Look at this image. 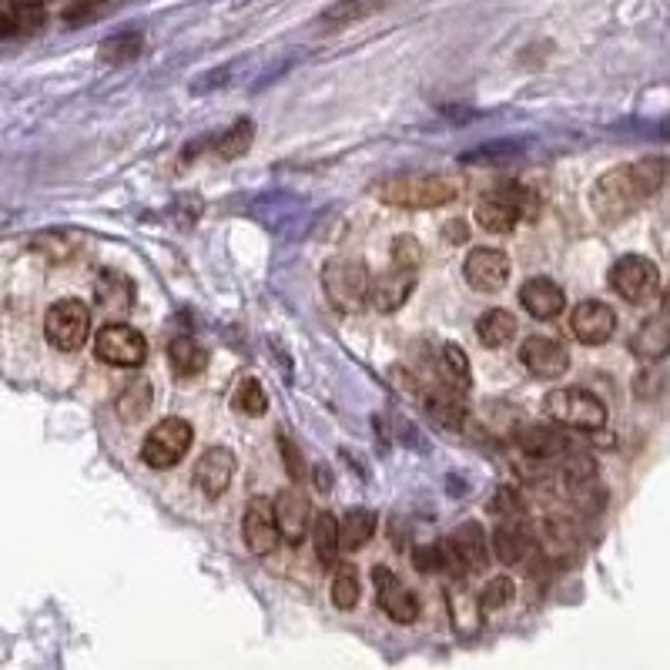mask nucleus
I'll use <instances>...</instances> for the list:
<instances>
[{"label":"nucleus","instance_id":"0eeeda50","mask_svg":"<svg viewBox=\"0 0 670 670\" xmlns=\"http://www.w3.org/2000/svg\"><path fill=\"white\" fill-rule=\"evenodd\" d=\"M47 342L57 352H78L91 335V309L78 299H61L47 309L44 319Z\"/></svg>","mask_w":670,"mask_h":670},{"label":"nucleus","instance_id":"6ab92c4d","mask_svg":"<svg viewBox=\"0 0 670 670\" xmlns=\"http://www.w3.org/2000/svg\"><path fill=\"white\" fill-rule=\"evenodd\" d=\"M520 305L533 315V319L550 322V319H557V315L563 312V305H567V295H563V289L553 279H543V275H540V279L523 282Z\"/></svg>","mask_w":670,"mask_h":670},{"label":"nucleus","instance_id":"e433bc0d","mask_svg":"<svg viewBox=\"0 0 670 670\" xmlns=\"http://www.w3.org/2000/svg\"><path fill=\"white\" fill-rule=\"evenodd\" d=\"M392 265H402V268L423 265V248H419L416 238H409V235L396 238V245H392Z\"/></svg>","mask_w":670,"mask_h":670},{"label":"nucleus","instance_id":"aec40b11","mask_svg":"<svg viewBox=\"0 0 670 670\" xmlns=\"http://www.w3.org/2000/svg\"><path fill=\"white\" fill-rule=\"evenodd\" d=\"M416 279H419V268H402V265H396L389 275H382V279H372L369 305H376L379 312L399 309V305L409 299V292L416 289Z\"/></svg>","mask_w":670,"mask_h":670},{"label":"nucleus","instance_id":"7ed1b4c3","mask_svg":"<svg viewBox=\"0 0 670 670\" xmlns=\"http://www.w3.org/2000/svg\"><path fill=\"white\" fill-rule=\"evenodd\" d=\"M376 198L386 205L409 208V212H426V208H443L456 198V185L439 175H396L376 185Z\"/></svg>","mask_w":670,"mask_h":670},{"label":"nucleus","instance_id":"412c9836","mask_svg":"<svg viewBox=\"0 0 670 670\" xmlns=\"http://www.w3.org/2000/svg\"><path fill=\"white\" fill-rule=\"evenodd\" d=\"M516 446L530 459H563L570 453L567 436L553 426H526L523 433L516 436Z\"/></svg>","mask_w":670,"mask_h":670},{"label":"nucleus","instance_id":"c9c22d12","mask_svg":"<svg viewBox=\"0 0 670 670\" xmlns=\"http://www.w3.org/2000/svg\"><path fill=\"white\" fill-rule=\"evenodd\" d=\"M513 600V580L510 577H496L486 583V590L480 593V607L490 614V610H500Z\"/></svg>","mask_w":670,"mask_h":670},{"label":"nucleus","instance_id":"7c9ffc66","mask_svg":"<svg viewBox=\"0 0 670 670\" xmlns=\"http://www.w3.org/2000/svg\"><path fill=\"white\" fill-rule=\"evenodd\" d=\"M232 402H235L238 413H245V416H262L268 409V396H265L262 382H258L255 376H242L235 382Z\"/></svg>","mask_w":670,"mask_h":670},{"label":"nucleus","instance_id":"20e7f679","mask_svg":"<svg viewBox=\"0 0 670 670\" xmlns=\"http://www.w3.org/2000/svg\"><path fill=\"white\" fill-rule=\"evenodd\" d=\"M322 289L342 312H362L372 295V272L359 258H332L322 268Z\"/></svg>","mask_w":670,"mask_h":670},{"label":"nucleus","instance_id":"ddd939ff","mask_svg":"<svg viewBox=\"0 0 670 670\" xmlns=\"http://www.w3.org/2000/svg\"><path fill=\"white\" fill-rule=\"evenodd\" d=\"M372 583H376V600H379V607L386 610V617H392L396 624H413L419 617L416 593L409 590L392 570L376 567L372 570Z\"/></svg>","mask_w":670,"mask_h":670},{"label":"nucleus","instance_id":"a878e982","mask_svg":"<svg viewBox=\"0 0 670 670\" xmlns=\"http://www.w3.org/2000/svg\"><path fill=\"white\" fill-rule=\"evenodd\" d=\"M168 362L181 379H191L208 366V352L191 335H178V339L168 342Z\"/></svg>","mask_w":670,"mask_h":670},{"label":"nucleus","instance_id":"423d86ee","mask_svg":"<svg viewBox=\"0 0 670 670\" xmlns=\"http://www.w3.org/2000/svg\"><path fill=\"white\" fill-rule=\"evenodd\" d=\"M191 443H195V429H191L188 419L168 416L158 426H151V433L141 443V459L151 469H171L188 456Z\"/></svg>","mask_w":670,"mask_h":670},{"label":"nucleus","instance_id":"f03ea898","mask_svg":"<svg viewBox=\"0 0 670 670\" xmlns=\"http://www.w3.org/2000/svg\"><path fill=\"white\" fill-rule=\"evenodd\" d=\"M536 212H540V201H536L533 188L520 185V181L493 185L490 191H483L480 201H476V222L493 235L513 232L520 222L536 218Z\"/></svg>","mask_w":670,"mask_h":670},{"label":"nucleus","instance_id":"c756f323","mask_svg":"<svg viewBox=\"0 0 670 670\" xmlns=\"http://www.w3.org/2000/svg\"><path fill=\"white\" fill-rule=\"evenodd\" d=\"M312 543L319 550V560L325 567H332L339 560V520L332 513H322L312 526Z\"/></svg>","mask_w":670,"mask_h":670},{"label":"nucleus","instance_id":"393cba45","mask_svg":"<svg viewBox=\"0 0 670 670\" xmlns=\"http://www.w3.org/2000/svg\"><path fill=\"white\" fill-rule=\"evenodd\" d=\"M630 349L637 352L640 359L657 362L670 352V325L664 319H647L630 339Z\"/></svg>","mask_w":670,"mask_h":670},{"label":"nucleus","instance_id":"6e6552de","mask_svg":"<svg viewBox=\"0 0 670 670\" xmlns=\"http://www.w3.org/2000/svg\"><path fill=\"white\" fill-rule=\"evenodd\" d=\"M610 285H614V292L624 302L644 305L660 292V272L644 255H624L610 268Z\"/></svg>","mask_w":670,"mask_h":670},{"label":"nucleus","instance_id":"9b49d317","mask_svg":"<svg viewBox=\"0 0 670 670\" xmlns=\"http://www.w3.org/2000/svg\"><path fill=\"white\" fill-rule=\"evenodd\" d=\"M242 536L245 547L255 553V557H268L279 547L282 533H279V520H275V503L265 500V496H255L245 506V520H242Z\"/></svg>","mask_w":670,"mask_h":670},{"label":"nucleus","instance_id":"bb28decb","mask_svg":"<svg viewBox=\"0 0 670 670\" xmlns=\"http://www.w3.org/2000/svg\"><path fill=\"white\" fill-rule=\"evenodd\" d=\"M476 335H480L483 346L490 349H503L506 342H513L516 335V319L506 309H490L480 315V322H476Z\"/></svg>","mask_w":670,"mask_h":670},{"label":"nucleus","instance_id":"5701e85b","mask_svg":"<svg viewBox=\"0 0 670 670\" xmlns=\"http://www.w3.org/2000/svg\"><path fill=\"white\" fill-rule=\"evenodd\" d=\"M372 533H376V513L359 510V506H356V510H349L339 520V550L342 553L362 550L372 540Z\"/></svg>","mask_w":670,"mask_h":670},{"label":"nucleus","instance_id":"72a5a7b5","mask_svg":"<svg viewBox=\"0 0 670 670\" xmlns=\"http://www.w3.org/2000/svg\"><path fill=\"white\" fill-rule=\"evenodd\" d=\"M141 51H145V37L141 34H118V37H111V41H104L101 44V61H108V64H124V61H134Z\"/></svg>","mask_w":670,"mask_h":670},{"label":"nucleus","instance_id":"39448f33","mask_svg":"<svg viewBox=\"0 0 670 670\" xmlns=\"http://www.w3.org/2000/svg\"><path fill=\"white\" fill-rule=\"evenodd\" d=\"M543 413H547L553 423L583 429V433H593V429L607 426V406H603L593 392L577 389V386L547 392V396H543Z\"/></svg>","mask_w":670,"mask_h":670},{"label":"nucleus","instance_id":"f704fd0d","mask_svg":"<svg viewBox=\"0 0 670 670\" xmlns=\"http://www.w3.org/2000/svg\"><path fill=\"white\" fill-rule=\"evenodd\" d=\"M369 11H372L369 0H339V4H332L329 11L319 17V21L325 27H346L352 21H362V17H366Z\"/></svg>","mask_w":670,"mask_h":670},{"label":"nucleus","instance_id":"2eb2a0df","mask_svg":"<svg viewBox=\"0 0 670 670\" xmlns=\"http://www.w3.org/2000/svg\"><path fill=\"white\" fill-rule=\"evenodd\" d=\"M617 329V312L610 309L607 302H580L577 309L570 315V332L577 335L580 342H587V346H600V342H607L610 335Z\"/></svg>","mask_w":670,"mask_h":670},{"label":"nucleus","instance_id":"2f4dec72","mask_svg":"<svg viewBox=\"0 0 670 670\" xmlns=\"http://www.w3.org/2000/svg\"><path fill=\"white\" fill-rule=\"evenodd\" d=\"M362 597V583H359V573L352 567H339L332 577V603L339 610H352Z\"/></svg>","mask_w":670,"mask_h":670},{"label":"nucleus","instance_id":"473e14b6","mask_svg":"<svg viewBox=\"0 0 670 670\" xmlns=\"http://www.w3.org/2000/svg\"><path fill=\"white\" fill-rule=\"evenodd\" d=\"M252 138H255V128H252V121H238L235 128H228L222 138H218V145H215V151H218V158H225V161H232V158H242L248 148H252Z\"/></svg>","mask_w":670,"mask_h":670},{"label":"nucleus","instance_id":"4be33fe9","mask_svg":"<svg viewBox=\"0 0 670 670\" xmlns=\"http://www.w3.org/2000/svg\"><path fill=\"white\" fill-rule=\"evenodd\" d=\"M433 376H436V382H443V386L453 389V392H466L469 386H473L466 352L459 349V346H453V342H446V346L436 349V356H433Z\"/></svg>","mask_w":670,"mask_h":670},{"label":"nucleus","instance_id":"ea45409f","mask_svg":"<svg viewBox=\"0 0 670 670\" xmlns=\"http://www.w3.org/2000/svg\"><path fill=\"white\" fill-rule=\"evenodd\" d=\"M101 4H104V0H71V7L64 11V17H67V21H81V17H88V14L98 11Z\"/></svg>","mask_w":670,"mask_h":670},{"label":"nucleus","instance_id":"1a4fd4ad","mask_svg":"<svg viewBox=\"0 0 670 670\" xmlns=\"http://www.w3.org/2000/svg\"><path fill=\"white\" fill-rule=\"evenodd\" d=\"M94 352H98V359L108 362V366L134 369L148 359V342H145V335L138 329H131V325L111 322V325H104L98 332V339H94Z\"/></svg>","mask_w":670,"mask_h":670},{"label":"nucleus","instance_id":"f257e3e1","mask_svg":"<svg viewBox=\"0 0 670 670\" xmlns=\"http://www.w3.org/2000/svg\"><path fill=\"white\" fill-rule=\"evenodd\" d=\"M664 178H667L664 158H640L630 161V165L603 171L590 188L593 215L607 225L624 222V218H630L640 205H647L657 195Z\"/></svg>","mask_w":670,"mask_h":670},{"label":"nucleus","instance_id":"9d476101","mask_svg":"<svg viewBox=\"0 0 670 670\" xmlns=\"http://www.w3.org/2000/svg\"><path fill=\"white\" fill-rule=\"evenodd\" d=\"M490 560V540L476 520L459 523L453 536L446 540V570L453 573H480Z\"/></svg>","mask_w":670,"mask_h":670},{"label":"nucleus","instance_id":"58836bf2","mask_svg":"<svg viewBox=\"0 0 670 670\" xmlns=\"http://www.w3.org/2000/svg\"><path fill=\"white\" fill-rule=\"evenodd\" d=\"M282 459L289 463V476L295 483H305V476H309V466L302 463V453H299V446L292 443V439H285L282 436Z\"/></svg>","mask_w":670,"mask_h":670},{"label":"nucleus","instance_id":"f3484780","mask_svg":"<svg viewBox=\"0 0 670 670\" xmlns=\"http://www.w3.org/2000/svg\"><path fill=\"white\" fill-rule=\"evenodd\" d=\"M272 503H275V520H279V533L292 543V547L302 543L305 536H309V523H312L309 496L292 486V490H282Z\"/></svg>","mask_w":670,"mask_h":670},{"label":"nucleus","instance_id":"c85d7f7f","mask_svg":"<svg viewBox=\"0 0 670 670\" xmlns=\"http://www.w3.org/2000/svg\"><path fill=\"white\" fill-rule=\"evenodd\" d=\"M151 399H155V389H151V382L134 379L131 386H124V392L118 396L121 419H128V423H138V419H145V413L151 409Z\"/></svg>","mask_w":670,"mask_h":670},{"label":"nucleus","instance_id":"4c0bfd02","mask_svg":"<svg viewBox=\"0 0 670 670\" xmlns=\"http://www.w3.org/2000/svg\"><path fill=\"white\" fill-rule=\"evenodd\" d=\"M416 567L426 573L446 570V543H433V547H419L416 550Z\"/></svg>","mask_w":670,"mask_h":670},{"label":"nucleus","instance_id":"a211bd4d","mask_svg":"<svg viewBox=\"0 0 670 670\" xmlns=\"http://www.w3.org/2000/svg\"><path fill=\"white\" fill-rule=\"evenodd\" d=\"M493 553H496V560L506 563V567H523V563L536 553V536L526 530L523 523L510 520V523L496 526Z\"/></svg>","mask_w":670,"mask_h":670},{"label":"nucleus","instance_id":"cd10ccee","mask_svg":"<svg viewBox=\"0 0 670 670\" xmlns=\"http://www.w3.org/2000/svg\"><path fill=\"white\" fill-rule=\"evenodd\" d=\"M98 302L108 309L111 315H121V312H128L131 309V302H134V285L124 279L121 272H104L101 279H98Z\"/></svg>","mask_w":670,"mask_h":670},{"label":"nucleus","instance_id":"4468645a","mask_svg":"<svg viewBox=\"0 0 670 670\" xmlns=\"http://www.w3.org/2000/svg\"><path fill=\"white\" fill-rule=\"evenodd\" d=\"M520 362L536 379H557L570 369V352L563 342L547 339V335H530L520 346Z\"/></svg>","mask_w":670,"mask_h":670},{"label":"nucleus","instance_id":"a19ab883","mask_svg":"<svg viewBox=\"0 0 670 670\" xmlns=\"http://www.w3.org/2000/svg\"><path fill=\"white\" fill-rule=\"evenodd\" d=\"M664 309H667V315H670V289L664 292Z\"/></svg>","mask_w":670,"mask_h":670},{"label":"nucleus","instance_id":"f8f14e48","mask_svg":"<svg viewBox=\"0 0 670 670\" xmlns=\"http://www.w3.org/2000/svg\"><path fill=\"white\" fill-rule=\"evenodd\" d=\"M463 279L476 292H500L510 279V255L500 248H473L463 262Z\"/></svg>","mask_w":670,"mask_h":670},{"label":"nucleus","instance_id":"b1692460","mask_svg":"<svg viewBox=\"0 0 670 670\" xmlns=\"http://www.w3.org/2000/svg\"><path fill=\"white\" fill-rule=\"evenodd\" d=\"M423 396H426V409H429V416L436 419V423H443V426H463V419H466V406H463V392H453V389H446L443 382H436L433 389H423Z\"/></svg>","mask_w":670,"mask_h":670},{"label":"nucleus","instance_id":"dca6fc26","mask_svg":"<svg viewBox=\"0 0 670 670\" xmlns=\"http://www.w3.org/2000/svg\"><path fill=\"white\" fill-rule=\"evenodd\" d=\"M232 476H235V456L225 446H212L195 463V486L208 500H218L232 486Z\"/></svg>","mask_w":670,"mask_h":670}]
</instances>
